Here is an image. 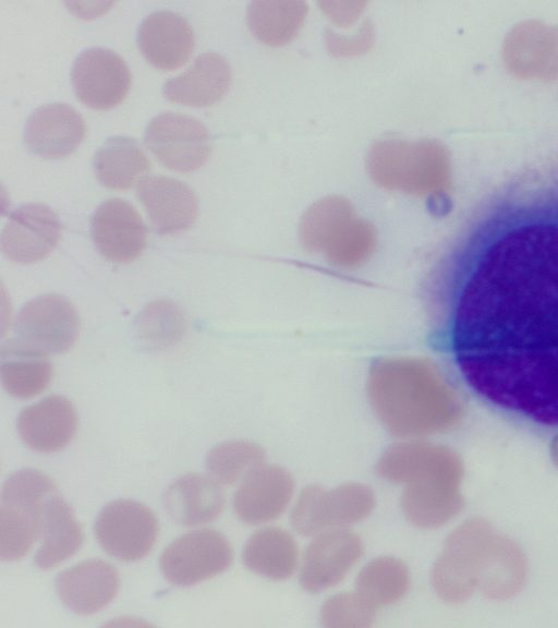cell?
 Returning <instances> with one entry per match:
<instances>
[{
  "mask_svg": "<svg viewBox=\"0 0 558 628\" xmlns=\"http://www.w3.org/2000/svg\"><path fill=\"white\" fill-rule=\"evenodd\" d=\"M444 346L456 390L558 438V173L509 183L475 210L449 261Z\"/></svg>",
  "mask_w": 558,
  "mask_h": 628,
  "instance_id": "1",
  "label": "cell"
},
{
  "mask_svg": "<svg viewBox=\"0 0 558 628\" xmlns=\"http://www.w3.org/2000/svg\"><path fill=\"white\" fill-rule=\"evenodd\" d=\"M371 404L388 432L418 437L444 427L457 390L438 367L418 358H385L373 363L367 382Z\"/></svg>",
  "mask_w": 558,
  "mask_h": 628,
  "instance_id": "2",
  "label": "cell"
},
{
  "mask_svg": "<svg viewBox=\"0 0 558 628\" xmlns=\"http://www.w3.org/2000/svg\"><path fill=\"white\" fill-rule=\"evenodd\" d=\"M445 452L427 443L412 440L390 446L376 464L377 474L403 484L401 508L410 523L433 528L447 515V504L439 493Z\"/></svg>",
  "mask_w": 558,
  "mask_h": 628,
  "instance_id": "3",
  "label": "cell"
},
{
  "mask_svg": "<svg viewBox=\"0 0 558 628\" xmlns=\"http://www.w3.org/2000/svg\"><path fill=\"white\" fill-rule=\"evenodd\" d=\"M300 235L308 251L347 268L364 263L376 245L373 226L357 217L351 203L341 196L314 203L302 217Z\"/></svg>",
  "mask_w": 558,
  "mask_h": 628,
  "instance_id": "4",
  "label": "cell"
},
{
  "mask_svg": "<svg viewBox=\"0 0 558 628\" xmlns=\"http://www.w3.org/2000/svg\"><path fill=\"white\" fill-rule=\"evenodd\" d=\"M50 476L22 469L4 481L0 498V557L21 559L39 539L46 499L56 492Z\"/></svg>",
  "mask_w": 558,
  "mask_h": 628,
  "instance_id": "5",
  "label": "cell"
},
{
  "mask_svg": "<svg viewBox=\"0 0 558 628\" xmlns=\"http://www.w3.org/2000/svg\"><path fill=\"white\" fill-rule=\"evenodd\" d=\"M375 505L374 492L365 484L347 483L331 490L310 485L296 499L290 522L299 534L315 536L365 519Z\"/></svg>",
  "mask_w": 558,
  "mask_h": 628,
  "instance_id": "6",
  "label": "cell"
},
{
  "mask_svg": "<svg viewBox=\"0 0 558 628\" xmlns=\"http://www.w3.org/2000/svg\"><path fill=\"white\" fill-rule=\"evenodd\" d=\"M94 531L99 545L109 555L135 561L153 550L159 534V522L145 504L116 499L100 510Z\"/></svg>",
  "mask_w": 558,
  "mask_h": 628,
  "instance_id": "7",
  "label": "cell"
},
{
  "mask_svg": "<svg viewBox=\"0 0 558 628\" xmlns=\"http://www.w3.org/2000/svg\"><path fill=\"white\" fill-rule=\"evenodd\" d=\"M233 551L228 539L214 529L186 532L173 540L159 560L163 577L183 587L210 579L232 563Z\"/></svg>",
  "mask_w": 558,
  "mask_h": 628,
  "instance_id": "8",
  "label": "cell"
},
{
  "mask_svg": "<svg viewBox=\"0 0 558 628\" xmlns=\"http://www.w3.org/2000/svg\"><path fill=\"white\" fill-rule=\"evenodd\" d=\"M144 142L165 167L180 172L201 168L211 152V138L204 123L173 111L162 112L150 120Z\"/></svg>",
  "mask_w": 558,
  "mask_h": 628,
  "instance_id": "9",
  "label": "cell"
},
{
  "mask_svg": "<svg viewBox=\"0 0 558 628\" xmlns=\"http://www.w3.org/2000/svg\"><path fill=\"white\" fill-rule=\"evenodd\" d=\"M432 148L426 142H378L369 150L368 171L383 188L416 195L433 193L436 181L429 174Z\"/></svg>",
  "mask_w": 558,
  "mask_h": 628,
  "instance_id": "10",
  "label": "cell"
},
{
  "mask_svg": "<svg viewBox=\"0 0 558 628\" xmlns=\"http://www.w3.org/2000/svg\"><path fill=\"white\" fill-rule=\"evenodd\" d=\"M21 339L46 353H64L80 334V316L65 297L49 293L26 302L17 316Z\"/></svg>",
  "mask_w": 558,
  "mask_h": 628,
  "instance_id": "11",
  "label": "cell"
},
{
  "mask_svg": "<svg viewBox=\"0 0 558 628\" xmlns=\"http://www.w3.org/2000/svg\"><path fill=\"white\" fill-rule=\"evenodd\" d=\"M131 72L125 61L111 49L93 47L82 51L72 67V84L76 97L86 106L107 110L126 96Z\"/></svg>",
  "mask_w": 558,
  "mask_h": 628,
  "instance_id": "12",
  "label": "cell"
},
{
  "mask_svg": "<svg viewBox=\"0 0 558 628\" xmlns=\"http://www.w3.org/2000/svg\"><path fill=\"white\" fill-rule=\"evenodd\" d=\"M363 555V544L347 528L316 534L302 557L300 582L312 593L341 582Z\"/></svg>",
  "mask_w": 558,
  "mask_h": 628,
  "instance_id": "13",
  "label": "cell"
},
{
  "mask_svg": "<svg viewBox=\"0 0 558 628\" xmlns=\"http://www.w3.org/2000/svg\"><path fill=\"white\" fill-rule=\"evenodd\" d=\"M62 226L58 215L43 203L17 207L4 225L0 244L3 255L19 264L46 258L60 241Z\"/></svg>",
  "mask_w": 558,
  "mask_h": 628,
  "instance_id": "14",
  "label": "cell"
},
{
  "mask_svg": "<svg viewBox=\"0 0 558 628\" xmlns=\"http://www.w3.org/2000/svg\"><path fill=\"white\" fill-rule=\"evenodd\" d=\"M90 234L98 252L113 263L134 261L147 245V229L141 215L119 197L97 207L90 219Z\"/></svg>",
  "mask_w": 558,
  "mask_h": 628,
  "instance_id": "15",
  "label": "cell"
},
{
  "mask_svg": "<svg viewBox=\"0 0 558 628\" xmlns=\"http://www.w3.org/2000/svg\"><path fill=\"white\" fill-rule=\"evenodd\" d=\"M293 488V479L288 471L262 463L241 481L233 495L234 512L247 524L270 522L286 510Z\"/></svg>",
  "mask_w": 558,
  "mask_h": 628,
  "instance_id": "16",
  "label": "cell"
},
{
  "mask_svg": "<svg viewBox=\"0 0 558 628\" xmlns=\"http://www.w3.org/2000/svg\"><path fill=\"white\" fill-rule=\"evenodd\" d=\"M84 118L72 106L52 102L28 117L23 140L29 152L47 159L62 158L76 150L85 137Z\"/></svg>",
  "mask_w": 558,
  "mask_h": 628,
  "instance_id": "17",
  "label": "cell"
},
{
  "mask_svg": "<svg viewBox=\"0 0 558 628\" xmlns=\"http://www.w3.org/2000/svg\"><path fill=\"white\" fill-rule=\"evenodd\" d=\"M136 196L161 234L184 232L197 218L196 194L181 180L165 176L146 177L137 184Z\"/></svg>",
  "mask_w": 558,
  "mask_h": 628,
  "instance_id": "18",
  "label": "cell"
},
{
  "mask_svg": "<svg viewBox=\"0 0 558 628\" xmlns=\"http://www.w3.org/2000/svg\"><path fill=\"white\" fill-rule=\"evenodd\" d=\"M54 588L69 609L89 615L116 597L120 589V576L110 563L87 559L61 571L56 578Z\"/></svg>",
  "mask_w": 558,
  "mask_h": 628,
  "instance_id": "19",
  "label": "cell"
},
{
  "mask_svg": "<svg viewBox=\"0 0 558 628\" xmlns=\"http://www.w3.org/2000/svg\"><path fill=\"white\" fill-rule=\"evenodd\" d=\"M77 414L64 396L49 395L22 409L17 431L23 443L39 452H54L64 448L77 430Z\"/></svg>",
  "mask_w": 558,
  "mask_h": 628,
  "instance_id": "20",
  "label": "cell"
},
{
  "mask_svg": "<svg viewBox=\"0 0 558 628\" xmlns=\"http://www.w3.org/2000/svg\"><path fill=\"white\" fill-rule=\"evenodd\" d=\"M137 44L150 64L171 71L190 58L194 49V33L182 15L159 10L142 21L137 31Z\"/></svg>",
  "mask_w": 558,
  "mask_h": 628,
  "instance_id": "21",
  "label": "cell"
},
{
  "mask_svg": "<svg viewBox=\"0 0 558 628\" xmlns=\"http://www.w3.org/2000/svg\"><path fill=\"white\" fill-rule=\"evenodd\" d=\"M226 505L221 485L209 475L190 472L177 478L163 494V507L172 521L183 527L208 523Z\"/></svg>",
  "mask_w": 558,
  "mask_h": 628,
  "instance_id": "22",
  "label": "cell"
},
{
  "mask_svg": "<svg viewBox=\"0 0 558 628\" xmlns=\"http://www.w3.org/2000/svg\"><path fill=\"white\" fill-rule=\"evenodd\" d=\"M231 68L215 52H204L181 74L168 80L163 96L191 107H208L219 101L229 88Z\"/></svg>",
  "mask_w": 558,
  "mask_h": 628,
  "instance_id": "23",
  "label": "cell"
},
{
  "mask_svg": "<svg viewBox=\"0 0 558 628\" xmlns=\"http://www.w3.org/2000/svg\"><path fill=\"white\" fill-rule=\"evenodd\" d=\"M52 376L53 366L48 353L20 337L2 343L0 377L10 396L20 399L37 396L48 387Z\"/></svg>",
  "mask_w": 558,
  "mask_h": 628,
  "instance_id": "24",
  "label": "cell"
},
{
  "mask_svg": "<svg viewBox=\"0 0 558 628\" xmlns=\"http://www.w3.org/2000/svg\"><path fill=\"white\" fill-rule=\"evenodd\" d=\"M83 529L72 507L50 495L44 505L40 544L35 554L38 568L49 570L73 556L82 546Z\"/></svg>",
  "mask_w": 558,
  "mask_h": 628,
  "instance_id": "25",
  "label": "cell"
},
{
  "mask_svg": "<svg viewBox=\"0 0 558 628\" xmlns=\"http://www.w3.org/2000/svg\"><path fill=\"white\" fill-rule=\"evenodd\" d=\"M93 168L104 186L128 190L146 178L150 161L135 138L113 136L95 153Z\"/></svg>",
  "mask_w": 558,
  "mask_h": 628,
  "instance_id": "26",
  "label": "cell"
},
{
  "mask_svg": "<svg viewBox=\"0 0 558 628\" xmlns=\"http://www.w3.org/2000/svg\"><path fill=\"white\" fill-rule=\"evenodd\" d=\"M244 565L263 577L289 578L299 564V548L293 536L280 528H263L254 532L243 550Z\"/></svg>",
  "mask_w": 558,
  "mask_h": 628,
  "instance_id": "27",
  "label": "cell"
},
{
  "mask_svg": "<svg viewBox=\"0 0 558 628\" xmlns=\"http://www.w3.org/2000/svg\"><path fill=\"white\" fill-rule=\"evenodd\" d=\"M407 565L395 557H378L365 565L355 580L354 592L373 609L399 601L408 591Z\"/></svg>",
  "mask_w": 558,
  "mask_h": 628,
  "instance_id": "28",
  "label": "cell"
},
{
  "mask_svg": "<svg viewBox=\"0 0 558 628\" xmlns=\"http://www.w3.org/2000/svg\"><path fill=\"white\" fill-rule=\"evenodd\" d=\"M306 5L300 1H255L247 10L252 32L268 45H281L299 29Z\"/></svg>",
  "mask_w": 558,
  "mask_h": 628,
  "instance_id": "29",
  "label": "cell"
},
{
  "mask_svg": "<svg viewBox=\"0 0 558 628\" xmlns=\"http://www.w3.org/2000/svg\"><path fill=\"white\" fill-rule=\"evenodd\" d=\"M264 459L265 451L258 445L247 440H228L207 452L205 469L220 485H232L241 482Z\"/></svg>",
  "mask_w": 558,
  "mask_h": 628,
  "instance_id": "30",
  "label": "cell"
},
{
  "mask_svg": "<svg viewBox=\"0 0 558 628\" xmlns=\"http://www.w3.org/2000/svg\"><path fill=\"white\" fill-rule=\"evenodd\" d=\"M137 330L154 347H167L182 334L183 318L179 307L170 301L150 303L138 316Z\"/></svg>",
  "mask_w": 558,
  "mask_h": 628,
  "instance_id": "31",
  "label": "cell"
},
{
  "mask_svg": "<svg viewBox=\"0 0 558 628\" xmlns=\"http://www.w3.org/2000/svg\"><path fill=\"white\" fill-rule=\"evenodd\" d=\"M376 611L354 591L329 597L320 611V620L328 628H367Z\"/></svg>",
  "mask_w": 558,
  "mask_h": 628,
  "instance_id": "32",
  "label": "cell"
}]
</instances>
